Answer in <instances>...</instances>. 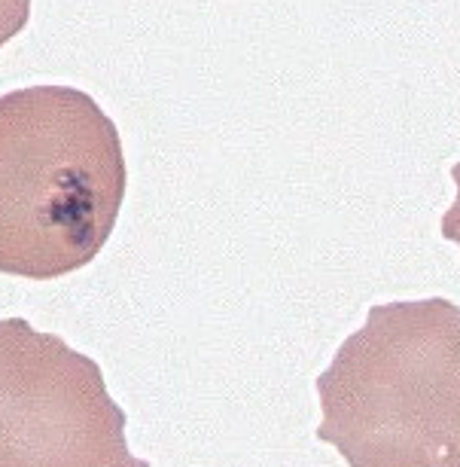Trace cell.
Instances as JSON below:
<instances>
[{
    "mask_svg": "<svg viewBox=\"0 0 460 467\" xmlns=\"http://www.w3.org/2000/svg\"><path fill=\"white\" fill-rule=\"evenodd\" d=\"M122 138L74 86L0 95V272L70 275L107 244L126 199Z\"/></svg>",
    "mask_w": 460,
    "mask_h": 467,
    "instance_id": "6da1fadb",
    "label": "cell"
},
{
    "mask_svg": "<svg viewBox=\"0 0 460 467\" xmlns=\"http://www.w3.org/2000/svg\"><path fill=\"white\" fill-rule=\"evenodd\" d=\"M314 388L348 467H460V306H373Z\"/></svg>",
    "mask_w": 460,
    "mask_h": 467,
    "instance_id": "7a4b0ae2",
    "label": "cell"
},
{
    "mask_svg": "<svg viewBox=\"0 0 460 467\" xmlns=\"http://www.w3.org/2000/svg\"><path fill=\"white\" fill-rule=\"evenodd\" d=\"M101 367L56 333L0 318V467H149Z\"/></svg>",
    "mask_w": 460,
    "mask_h": 467,
    "instance_id": "3957f363",
    "label": "cell"
},
{
    "mask_svg": "<svg viewBox=\"0 0 460 467\" xmlns=\"http://www.w3.org/2000/svg\"><path fill=\"white\" fill-rule=\"evenodd\" d=\"M31 19V0H0V47L25 31Z\"/></svg>",
    "mask_w": 460,
    "mask_h": 467,
    "instance_id": "277c9868",
    "label": "cell"
},
{
    "mask_svg": "<svg viewBox=\"0 0 460 467\" xmlns=\"http://www.w3.org/2000/svg\"><path fill=\"white\" fill-rule=\"evenodd\" d=\"M451 178H455L457 196H455V202H451V208L445 211V217H442V239L455 242L460 248V162L451 169Z\"/></svg>",
    "mask_w": 460,
    "mask_h": 467,
    "instance_id": "5b68a950",
    "label": "cell"
}]
</instances>
